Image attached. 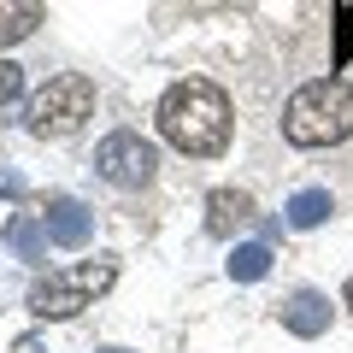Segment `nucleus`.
Masks as SVG:
<instances>
[{"label": "nucleus", "instance_id": "nucleus-1", "mask_svg": "<svg viewBox=\"0 0 353 353\" xmlns=\"http://www.w3.org/2000/svg\"><path fill=\"white\" fill-rule=\"evenodd\" d=\"M230 94L206 77H183V83L165 88L159 101V136L171 141L176 153L189 159H212V153L230 148Z\"/></svg>", "mask_w": 353, "mask_h": 353}, {"label": "nucleus", "instance_id": "nucleus-2", "mask_svg": "<svg viewBox=\"0 0 353 353\" xmlns=\"http://www.w3.org/2000/svg\"><path fill=\"white\" fill-rule=\"evenodd\" d=\"M283 136L294 148H336L353 136V83L341 77H318V83L294 88L283 106Z\"/></svg>", "mask_w": 353, "mask_h": 353}, {"label": "nucleus", "instance_id": "nucleus-3", "mask_svg": "<svg viewBox=\"0 0 353 353\" xmlns=\"http://www.w3.org/2000/svg\"><path fill=\"white\" fill-rule=\"evenodd\" d=\"M94 118V83L83 71H59L30 94L24 106V130L36 141H59V136H77V130Z\"/></svg>", "mask_w": 353, "mask_h": 353}, {"label": "nucleus", "instance_id": "nucleus-4", "mask_svg": "<svg viewBox=\"0 0 353 353\" xmlns=\"http://www.w3.org/2000/svg\"><path fill=\"white\" fill-rule=\"evenodd\" d=\"M112 283H118L112 259H83V265H71V271H48V277L30 289V312L36 318H77L83 306L101 301Z\"/></svg>", "mask_w": 353, "mask_h": 353}, {"label": "nucleus", "instance_id": "nucleus-5", "mask_svg": "<svg viewBox=\"0 0 353 353\" xmlns=\"http://www.w3.org/2000/svg\"><path fill=\"white\" fill-rule=\"evenodd\" d=\"M153 165H159V153H153V141H141L136 130H112V136L94 148V171H101L112 189H148Z\"/></svg>", "mask_w": 353, "mask_h": 353}, {"label": "nucleus", "instance_id": "nucleus-6", "mask_svg": "<svg viewBox=\"0 0 353 353\" xmlns=\"http://www.w3.org/2000/svg\"><path fill=\"white\" fill-rule=\"evenodd\" d=\"M48 241L53 248H88V236H94V212H88L83 201H71V194H59V201H48Z\"/></svg>", "mask_w": 353, "mask_h": 353}, {"label": "nucleus", "instance_id": "nucleus-7", "mask_svg": "<svg viewBox=\"0 0 353 353\" xmlns=\"http://www.w3.org/2000/svg\"><path fill=\"white\" fill-rule=\"evenodd\" d=\"M283 330H289V336H306V341L324 336V330H330V301L318 289H301L289 306H283Z\"/></svg>", "mask_w": 353, "mask_h": 353}, {"label": "nucleus", "instance_id": "nucleus-8", "mask_svg": "<svg viewBox=\"0 0 353 353\" xmlns=\"http://www.w3.org/2000/svg\"><path fill=\"white\" fill-rule=\"evenodd\" d=\"M248 218H253V194H241V189H212L206 194V230L212 236H230Z\"/></svg>", "mask_w": 353, "mask_h": 353}, {"label": "nucleus", "instance_id": "nucleus-9", "mask_svg": "<svg viewBox=\"0 0 353 353\" xmlns=\"http://www.w3.org/2000/svg\"><path fill=\"white\" fill-rule=\"evenodd\" d=\"M41 24V0H0V48L30 41Z\"/></svg>", "mask_w": 353, "mask_h": 353}, {"label": "nucleus", "instance_id": "nucleus-10", "mask_svg": "<svg viewBox=\"0 0 353 353\" xmlns=\"http://www.w3.org/2000/svg\"><path fill=\"white\" fill-rule=\"evenodd\" d=\"M6 248H12L18 259L41 265V259H48V224H36V218H30V212H18L12 224H6Z\"/></svg>", "mask_w": 353, "mask_h": 353}, {"label": "nucleus", "instance_id": "nucleus-11", "mask_svg": "<svg viewBox=\"0 0 353 353\" xmlns=\"http://www.w3.org/2000/svg\"><path fill=\"white\" fill-rule=\"evenodd\" d=\"M330 212H336L330 189H301V194L289 201V224H294V230H318V224H324Z\"/></svg>", "mask_w": 353, "mask_h": 353}, {"label": "nucleus", "instance_id": "nucleus-12", "mask_svg": "<svg viewBox=\"0 0 353 353\" xmlns=\"http://www.w3.org/2000/svg\"><path fill=\"white\" fill-rule=\"evenodd\" d=\"M265 271H271V248H265V241H248V248L230 253V277L236 283H259Z\"/></svg>", "mask_w": 353, "mask_h": 353}, {"label": "nucleus", "instance_id": "nucleus-13", "mask_svg": "<svg viewBox=\"0 0 353 353\" xmlns=\"http://www.w3.org/2000/svg\"><path fill=\"white\" fill-rule=\"evenodd\" d=\"M336 65H353V0L336 6Z\"/></svg>", "mask_w": 353, "mask_h": 353}, {"label": "nucleus", "instance_id": "nucleus-14", "mask_svg": "<svg viewBox=\"0 0 353 353\" xmlns=\"http://www.w3.org/2000/svg\"><path fill=\"white\" fill-rule=\"evenodd\" d=\"M18 94H24V65H12V59H0V106H12Z\"/></svg>", "mask_w": 353, "mask_h": 353}, {"label": "nucleus", "instance_id": "nucleus-15", "mask_svg": "<svg viewBox=\"0 0 353 353\" xmlns=\"http://www.w3.org/2000/svg\"><path fill=\"white\" fill-rule=\"evenodd\" d=\"M341 301H347V312H353V277H347V289H341Z\"/></svg>", "mask_w": 353, "mask_h": 353}, {"label": "nucleus", "instance_id": "nucleus-16", "mask_svg": "<svg viewBox=\"0 0 353 353\" xmlns=\"http://www.w3.org/2000/svg\"><path fill=\"white\" fill-rule=\"evenodd\" d=\"M101 353H130V347H101Z\"/></svg>", "mask_w": 353, "mask_h": 353}]
</instances>
